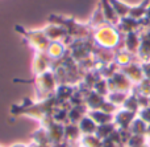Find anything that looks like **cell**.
I'll list each match as a JSON object with an SVG mask.
<instances>
[{
  "mask_svg": "<svg viewBox=\"0 0 150 147\" xmlns=\"http://www.w3.org/2000/svg\"><path fill=\"white\" fill-rule=\"evenodd\" d=\"M50 57H47L46 54L44 53H38V54L34 57V61H33V74L36 76H40V74H44L46 72H50Z\"/></svg>",
  "mask_w": 150,
  "mask_h": 147,
  "instance_id": "cell-1",
  "label": "cell"
},
{
  "mask_svg": "<svg viewBox=\"0 0 150 147\" xmlns=\"http://www.w3.org/2000/svg\"><path fill=\"white\" fill-rule=\"evenodd\" d=\"M79 127L82 135H93L96 133V129H98V125L93 122V119L91 117H83L79 121Z\"/></svg>",
  "mask_w": 150,
  "mask_h": 147,
  "instance_id": "cell-2",
  "label": "cell"
},
{
  "mask_svg": "<svg viewBox=\"0 0 150 147\" xmlns=\"http://www.w3.org/2000/svg\"><path fill=\"white\" fill-rule=\"evenodd\" d=\"M80 145L82 147H103V141L99 137L93 135H83L80 138Z\"/></svg>",
  "mask_w": 150,
  "mask_h": 147,
  "instance_id": "cell-3",
  "label": "cell"
},
{
  "mask_svg": "<svg viewBox=\"0 0 150 147\" xmlns=\"http://www.w3.org/2000/svg\"><path fill=\"white\" fill-rule=\"evenodd\" d=\"M9 147H32V146L26 145V143H13V145H11Z\"/></svg>",
  "mask_w": 150,
  "mask_h": 147,
  "instance_id": "cell-4",
  "label": "cell"
},
{
  "mask_svg": "<svg viewBox=\"0 0 150 147\" xmlns=\"http://www.w3.org/2000/svg\"><path fill=\"white\" fill-rule=\"evenodd\" d=\"M0 147H1V146H0Z\"/></svg>",
  "mask_w": 150,
  "mask_h": 147,
  "instance_id": "cell-5",
  "label": "cell"
}]
</instances>
